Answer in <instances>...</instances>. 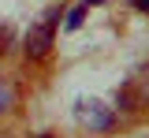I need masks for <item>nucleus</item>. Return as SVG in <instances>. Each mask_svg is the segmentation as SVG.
Returning a JSON list of instances; mask_svg holds the SVG:
<instances>
[{
	"mask_svg": "<svg viewBox=\"0 0 149 138\" xmlns=\"http://www.w3.org/2000/svg\"><path fill=\"white\" fill-rule=\"evenodd\" d=\"M82 15H86V8H74L71 15H67V30H78L82 26Z\"/></svg>",
	"mask_w": 149,
	"mask_h": 138,
	"instance_id": "20e7f679",
	"label": "nucleus"
},
{
	"mask_svg": "<svg viewBox=\"0 0 149 138\" xmlns=\"http://www.w3.org/2000/svg\"><path fill=\"white\" fill-rule=\"evenodd\" d=\"M11 105H15V90H11V82H8V79H0V116L11 112Z\"/></svg>",
	"mask_w": 149,
	"mask_h": 138,
	"instance_id": "7ed1b4c3",
	"label": "nucleus"
},
{
	"mask_svg": "<svg viewBox=\"0 0 149 138\" xmlns=\"http://www.w3.org/2000/svg\"><path fill=\"white\" fill-rule=\"evenodd\" d=\"M134 4H138V8H142V11H149V0H134Z\"/></svg>",
	"mask_w": 149,
	"mask_h": 138,
	"instance_id": "423d86ee",
	"label": "nucleus"
},
{
	"mask_svg": "<svg viewBox=\"0 0 149 138\" xmlns=\"http://www.w3.org/2000/svg\"><path fill=\"white\" fill-rule=\"evenodd\" d=\"M41 138H52V135H41Z\"/></svg>",
	"mask_w": 149,
	"mask_h": 138,
	"instance_id": "6e6552de",
	"label": "nucleus"
},
{
	"mask_svg": "<svg viewBox=\"0 0 149 138\" xmlns=\"http://www.w3.org/2000/svg\"><path fill=\"white\" fill-rule=\"evenodd\" d=\"M74 116H78L82 127H90V131H108L112 123H116V112L104 108L101 101H78L74 105Z\"/></svg>",
	"mask_w": 149,
	"mask_h": 138,
	"instance_id": "f03ea898",
	"label": "nucleus"
},
{
	"mask_svg": "<svg viewBox=\"0 0 149 138\" xmlns=\"http://www.w3.org/2000/svg\"><path fill=\"white\" fill-rule=\"evenodd\" d=\"M8 45H11V26L0 22V52H8Z\"/></svg>",
	"mask_w": 149,
	"mask_h": 138,
	"instance_id": "39448f33",
	"label": "nucleus"
},
{
	"mask_svg": "<svg viewBox=\"0 0 149 138\" xmlns=\"http://www.w3.org/2000/svg\"><path fill=\"white\" fill-rule=\"evenodd\" d=\"M86 4H104V0H86Z\"/></svg>",
	"mask_w": 149,
	"mask_h": 138,
	"instance_id": "0eeeda50",
	"label": "nucleus"
},
{
	"mask_svg": "<svg viewBox=\"0 0 149 138\" xmlns=\"http://www.w3.org/2000/svg\"><path fill=\"white\" fill-rule=\"evenodd\" d=\"M56 22H60V8H49L37 22H30V30H26V56L30 60H45L49 52H52Z\"/></svg>",
	"mask_w": 149,
	"mask_h": 138,
	"instance_id": "f257e3e1",
	"label": "nucleus"
}]
</instances>
